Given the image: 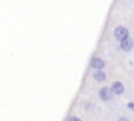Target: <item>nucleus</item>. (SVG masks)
Segmentation results:
<instances>
[{
    "mask_svg": "<svg viewBox=\"0 0 134 121\" xmlns=\"http://www.w3.org/2000/svg\"><path fill=\"white\" fill-rule=\"evenodd\" d=\"M98 96H99V99H101V102H110L112 99H114V91H112V88L110 87H101L99 88V91H98Z\"/></svg>",
    "mask_w": 134,
    "mask_h": 121,
    "instance_id": "obj_1",
    "label": "nucleus"
},
{
    "mask_svg": "<svg viewBox=\"0 0 134 121\" xmlns=\"http://www.w3.org/2000/svg\"><path fill=\"white\" fill-rule=\"evenodd\" d=\"M88 66H90V69H93V71H104V68H106V62L101 58V57H92L90 58V63H88Z\"/></svg>",
    "mask_w": 134,
    "mask_h": 121,
    "instance_id": "obj_2",
    "label": "nucleus"
},
{
    "mask_svg": "<svg viewBox=\"0 0 134 121\" xmlns=\"http://www.w3.org/2000/svg\"><path fill=\"white\" fill-rule=\"evenodd\" d=\"M114 38L120 43V41L129 38V30H128L126 27H123V25H118V27L114 28Z\"/></svg>",
    "mask_w": 134,
    "mask_h": 121,
    "instance_id": "obj_3",
    "label": "nucleus"
},
{
    "mask_svg": "<svg viewBox=\"0 0 134 121\" xmlns=\"http://www.w3.org/2000/svg\"><path fill=\"white\" fill-rule=\"evenodd\" d=\"M134 49V41L131 39V38H126V39H123V41H120V50L121 52H131Z\"/></svg>",
    "mask_w": 134,
    "mask_h": 121,
    "instance_id": "obj_4",
    "label": "nucleus"
},
{
    "mask_svg": "<svg viewBox=\"0 0 134 121\" xmlns=\"http://www.w3.org/2000/svg\"><path fill=\"white\" fill-rule=\"evenodd\" d=\"M110 88H112V91H114L115 96H121V94L125 93V85H123V82H120V80L112 82V83H110Z\"/></svg>",
    "mask_w": 134,
    "mask_h": 121,
    "instance_id": "obj_5",
    "label": "nucleus"
},
{
    "mask_svg": "<svg viewBox=\"0 0 134 121\" xmlns=\"http://www.w3.org/2000/svg\"><path fill=\"white\" fill-rule=\"evenodd\" d=\"M93 80L95 82H98V83H104L106 80H107V76H106V72L104 71H93Z\"/></svg>",
    "mask_w": 134,
    "mask_h": 121,
    "instance_id": "obj_6",
    "label": "nucleus"
},
{
    "mask_svg": "<svg viewBox=\"0 0 134 121\" xmlns=\"http://www.w3.org/2000/svg\"><path fill=\"white\" fill-rule=\"evenodd\" d=\"M85 110L87 112H93L95 110V104L93 102H85Z\"/></svg>",
    "mask_w": 134,
    "mask_h": 121,
    "instance_id": "obj_7",
    "label": "nucleus"
},
{
    "mask_svg": "<svg viewBox=\"0 0 134 121\" xmlns=\"http://www.w3.org/2000/svg\"><path fill=\"white\" fill-rule=\"evenodd\" d=\"M65 121H82V119H81L79 116H76V115H70V116L66 118Z\"/></svg>",
    "mask_w": 134,
    "mask_h": 121,
    "instance_id": "obj_8",
    "label": "nucleus"
},
{
    "mask_svg": "<svg viewBox=\"0 0 134 121\" xmlns=\"http://www.w3.org/2000/svg\"><path fill=\"white\" fill-rule=\"evenodd\" d=\"M126 107H128L131 112H134V102H131V101H129V102H126Z\"/></svg>",
    "mask_w": 134,
    "mask_h": 121,
    "instance_id": "obj_9",
    "label": "nucleus"
},
{
    "mask_svg": "<svg viewBox=\"0 0 134 121\" xmlns=\"http://www.w3.org/2000/svg\"><path fill=\"white\" fill-rule=\"evenodd\" d=\"M117 121H129V118H128V116H120Z\"/></svg>",
    "mask_w": 134,
    "mask_h": 121,
    "instance_id": "obj_10",
    "label": "nucleus"
}]
</instances>
